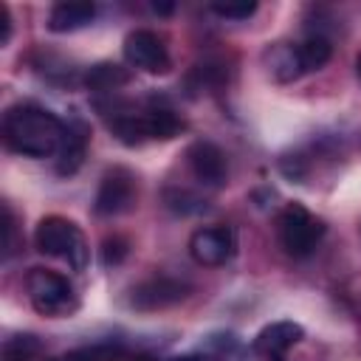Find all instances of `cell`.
<instances>
[{"label":"cell","mask_w":361,"mask_h":361,"mask_svg":"<svg viewBox=\"0 0 361 361\" xmlns=\"http://www.w3.org/2000/svg\"><path fill=\"white\" fill-rule=\"evenodd\" d=\"M6 144L25 158H48L59 152L65 138V121L39 104H14L3 116Z\"/></svg>","instance_id":"6da1fadb"},{"label":"cell","mask_w":361,"mask_h":361,"mask_svg":"<svg viewBox=\"0 0 361 361\" xmlns=\"http://www.w3.org/2000/svg\"><path fill=\"white\" fill-rule=\"evenodd\" d=\"M34 243L45 257H56L65 259L73 271H85L87 259H90V248L85 243V234L79 231V226L73 220H65L59 214L42 217L37 231H34Z\"/></svg>","instance_id":"7a4b0ae2"},{"label":"cell","mask_w":361,"mask_h":361,"mask_svg":"<svg viewBox=\"0 0 361 361\" xmlns=\"http://www.w3.org/2000/svg\"><path fill=\"white\" fill-rule=\"evenodd\" d=\"M25 290H28L34 310L48 319L71 316L79 307V296H76L73 285L62 274L48 271V268H31L25 276Z\"/></svg>","instance_id":"3957f363"},{"label":"cell","mask_w":361,"mask_h":361,"mask_svg":"<svg viewBox=\"0 0 361 361\" xmlns=\"http://www.w3.org/2000/svg\"><path fill=\"white\" fill-rule=\"evenodd\" d=\"M276 228H279L282 248L290 257H299V259L310 257L319 248V243H322V237L327 231V226L316 214H310L302 203H288L282 209L279 220H276Z\"/></svg>","instance_id":"277c9868"},{"label":"cell","mask_w":361,"mask_h":361,"mask_svg":"<svg viewBox=\"0 0 361 361\" xmlns=\"http://www.w3.org/2000/svg\"><path fill=\"white\" fill-rule=\"evenodd\" d=\"M135 175L124 166H113L102 175L96 200H93V212L99 217H116L124 214L135 206Z\"/></svg>","instance_id":"5b68a950"},{"label":"cell","mask_w":361,"mask_h":361,"mask_svg":"<svg viewBox=\"0 0 361 361\" xmlns=\"http://www.w3.org/2000/svg\"><path fill=\"white\" fill-rule=\"evenodd\" d=\"M124 59L133 68H138L144 73H152V76H161L172 68V59H169V51L164 45V39L155 31H147V28H138V31L127 34Z\"/></svg>","instance_id":"8992f818"},{"label":"cell","mask_w":361,"mask_h":361,"mask_svg":"<svg viewBox=\"0 0 361 361\" xmlns=\"http://www.w3.org/2000/svg\"><path fill=\"white\" fill-rule=\"evenodd\" d=\"M237 237L228 226H203L189 237V254L197 265H223L234 257Z\"/></svg>","instance_id":"52a82bcc"},{"label":"cell","mask_w":361,"mask_h":361,"mask_svg":"<svg viewBox=\"0 0 361 361\" xmlns=\"http://www.w3.org/2000/svg\"><path fill=\"white\" fill-rule=\"evenodd\" d=\"M189 285L172 276H152L130 290V305L135 310H164L189 296Z\"/></svg>","instance_id":"ba28073f"},{"label":"cell","mask_w":361,"mask_h":361,"mask_svg":"<svg viewBox=\"0 0 361 361\" xmlns=\"http://www.w3.org/2000/svg\"><path fill=\"white\" fill-rule=\"evenodd\" d=\"M192 175L203 183V186H223L228 178V166H226V155L220 147H214L212 141H195L186 152Z\"/></svg>","instance_id":"9c48e42d"},{"label":"cell","mask_w":361,"mask_h":361,"mask_svg":"<svg viewBox=\"0 0 361 361\" xmlns=\"http://www.w3.org/2000/svg\"><path fill=\"white\" fill-rule=\"evenodd\" d=\"M302 336H305L302 324H296V322H274V324H268V327H262L257 333L254 353L262 355L265 361H282L285 353L302 341Z\"/></svg>","instance_id":"30bf717a"},{"label":"cell","mask_w":361,"mask_h":361,"mask_svg":"<svg viewBox=\"0 0 361 361\" xmlns=\"http://www.w3.org/2000/svg\"><path fill=\"white\" fill-rule=\"evenodd\" d=\"M87 138H90V133L82 118L65 121V138L56 152V175L68 178V175L79 172V166L85 164V155H87Z\"/></svg>","instance_id":"8fae6325"},{"label":"cell","mask_w":361,"mask_h":361,"mask_svg":"<svg viewBox=\"0 0 361 361\" xmlns=\"http://www.w3.org/2000/svg\"><path fill=\"white\" fill-rule=\"evenodd\" d=\"M96 17V6L85 3V0H62L48 11V28L54 34H68L76 28H85L87 23H93Z\"/></svg>","instance_id":"7c38bea8"},{"label":"cell","mask_w":361,"mask_h":361,"mask_svg":"<svg viewBox=\"0 0 361 361\" xmlns=\"http://www.w3.org/2000/svg\"><path fill=\"white\" fill-rule=\"evenodd\" d=\"M110 130L113 135L127 144V147H138L144 141H152V130H149V116L144 113H116L110 118Z\"/></svg>","instance_id":"4fadbf2b"},{"label":"cell","mask_w":361,"mask_h":361,"mask_svg":"<svg viewBox=\"0 0 361 361\" xmlns=\"http://www.w3.org/2000/svg\"><path fill=\"white\" fill-rule=\"evenodd\" d=\"M268 71L274 79L279 82H290V79H299L305 73L302 68V59H299V48L296 45H288V42H276L271 51H268Z\"/></svg>","instance_id":"5bb4252c"},{"label":"cell","mask_w":361,"mask_h":361,"mask_svg":"<svg viewBox=\"0 0 361 361\" xmlns=\"http://www.w3.org/2000/svg\"><path fill=\"white\" fill-rule=\"evenodd\" d=\"M127 82H130V71L116 62H99V65L87 68V73H85V85L96 93H113L118 87H124Z\"/></svg>","instance_id":"9a60e30c"},{"label":"cell","mask_w":361,"mask_h":361,"mask_svg":"<svg viewBox=\"0 0 361 361\" xmlns=\"http://www.w3.org/2000/svg\"><path fill=\"white\" fill-rule=\"evenodd\" d=\"M223 82H226V71H223L220 65H214V62H203V65H195V68L186 73V79H183V85H186V93H189V96L214 93V90H217Z\"/></svg>","instance_id":"2e32d148"},{"label":"cell","mask_w":361,"mask_h":361,"mask_svg":"<svg viewBox=\"0 0 361 361\" xmlns=\"http://www.w3.org/2000/svg\"><path fill=\"white\" fill-rule=\"evenodd\" d=\"M296 48H299V59H302L305 73L324 68V65L330 62V54H333L330 39L322 37V34H310V37H305L302 42H296Z\"/></svg>","instance_id":"e0dca14e"},{"label":"cell","mask_w":361,"mask_h":361,"mask_svg":"<svg viewBox=\"0 0 361 361\" xmlns=\"http://www.w3.org/2000/svg\"><path fill=\"white\" fill-rule=\"evenodd\" d=\"M42 355V344L31 333H20L3 341V361H37Z\"/></svg>","instance_id":"ac0fdd59"},{"label":"cell","mask_w":361,"mask_h":361,"mask_svg":"<svg viewBox=\"0 0 361 361\" xmlns=\"http://www.w3.org/2000/svg\"><path fill=\"white\" fill-rule=\"evenodd\" d=\"M212 11L217 17H226V20H248L254 11H257V3L254 0H240V3H212Z\"/></svg>","instance_id":"d6986e66"},{"label":"cell","mask_w":361,"mask_h":361,"mask_svg":"<svg viewBox=\"0 0 361 361\" xmlns=\"http://www.w3.org/2000/svg\"><path fill=\"white\" fill-rule=\"evenodd\" d=\"M166 206L180 212V214H192V212H200L206 209V203L200 197H195L192 192H178V189H169L166 192Z\"/></svg>","instance_id":"ffe728a7"},{"label":"cell","mask_w":361,"mask_h":361,"mask_svg":"<svg viewBox=\"0 0 361 361\" xmlns=\"http://www.w3.org/2000/svg\"><path fill=\"white\" fill-rule=\"evenodd\" d=\"M127 254H130V243L118 234H113L102 243V262L104 265H118V262H124Z\"/></svg>","instance_id":"44dd1931"},{"label":"cell","mask_w":361,"mask_h":361,"mask_svg":"<svg viewBox=\"0 0 361 361\" xmlns=\"http://www.w3.org/2000/svg\"><path fill=\"white\" fill-rule=\"evenodd\" d=\"M3 231H6V243H3V254L11 257L17 251V223H14V212L8 203H3Z\"/></svg>","instance_id":"7402d4cb"},{"label":"cell","mask_w":361,"mask_h":361,"mask_svg":"<svg viewBox=\"0 0 361 361\" xmlns=\"http://www.w3.org/2000/svg\"><path fill=\"white\" fill-rule=\"evenodd\" d=\"M279 169H282L285 178L299 180V178H305V158H299V155H285V158L279 161Z\"/></svg>","instance_id":"603a6c76"},{"label":"cell","mask_w":361,"mask_h":361,"mask_svg":"<svg viewBox=\"0 0 361 361\" xmlns=\"http://www.w3.org/2000/svg\"><path fill=\"white\" fill-rule=\"evenodd\" d=\"M0 28H3L0 45H8V39H11V14H8V6L6 3H0Z\"/></svg>","instance_id":"cb8c5ba5"},{"label":"cell","mask_w":361,"mask_h":361,"mask_svg":"<svg viewBox=\"0 0 361 361\" xmlns=\"http://www.w3.org/2000/svg\"><path fill=\"white\" fill-rule=\"evenodd\" d=\"M51 361H96L93 353H68V355H56Z\"/></svg>","instance_id":"d4e9b609"},{"label":"cell","mask_w":361,"mask_h":361,"mask_svg":"<svg viewBox=\"0 0 361 361\" xmlns=\"http://www.w3.org/2000/svg\"><path fill=\"white\" fill-rule=\"evenodd\" d=\"M152 11L155 14H172L175 11V3H152Z\"/></svg>","instance_id":"484cf974"},{"label":"cell","mask_w":361,"mask_h":361,"mask_svg":"<svg viewBox=\"0 0 361 361\" xmlns=\"http://www.w3.org/2000/svg\"><path fill=\"white\" fill-rule=\"evenodd\" d=\"M358 76H361V56H358Z\"/></svg>","instance_id":"4316f807"}]
</instances>
